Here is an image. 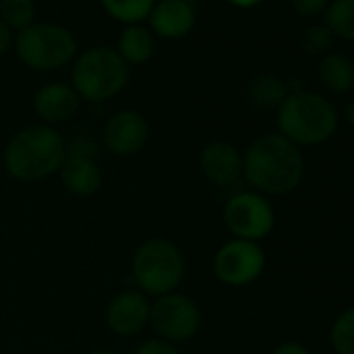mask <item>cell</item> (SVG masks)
Returning <instances> with one entry per match:
<instances>
[{"instance_id":"obj_1","label":"cell","mask_w":354,"mask_h":354,"mask_svg":"<svg viewBox=\"0 0 354 354\" xmlns=\"http://www.w3.org/2000/svg\"><path fill=\"white\" fill-rule=\"evenodd\" d=\"M244 177L263 196L290 194L304 177V154L279 131L259 136L244 152Z\"/></svg>"},{"instance_id":"obj_2","label":"cell","mask_w":354,"mask_h":354,"mask_svg":"<svg viewBox=\"0 0 354 354\" xmlns=\"http://www.w3.org/2000/svg\"><path fill=\"white\" fill-rule=\"evenodd\" d=\"M67 158V142L48 125H32L17 131L5 150V167L19 182H38L61 171Z\"/></svg>"},{"instance_id":"obj_3","label":"cell","mask_w":354,"mask_h":354,"mask_svg":"<svg viewBox=\"0 0 354 354\" xmlns=\"http://www.w3.org/2000/svg\"><path fill=\"white\" fill-rule=\"evenodd\" d=\"M339 125L335 106L321 94L300 90L290 92L277 109V127L298 148L327 142Z\"/></svg>"},{"instance_id":"obj_4","label":"cell","mask_w":354,"mask_h":354,"mask_svg":"<svg viewBox=\"0 0 354 354\" xmlns=\"http://www.w3.org/2000/svg\"><path fill=\"white\" fill-rule=\"evenodd\" d=\"M186 275L182 250L165 238L146 240L131 259V277L142 294L162 296L175 292Z\"/></svg>"},{"instance_id":"obj_5","label":"cell","mask_w":354,"mask_h":354,"mask_svg":"<svg viewBox=\"0 0 354 354\" xmlns=\"http://www.w3.org/2000/svg\"><path fill=\"white\" fill-rule=\"evenodd\" d=\"M73 90L80 98L100 102L117 96L129 80V65L113 48H92L73 65Z\"/></svg>"},{"instance_id":"obj_6","label":"cell","mask_w":354,"mask_h":354,"mask_svg":"<svg viewBox=\"0 0 354 354\" xmlns=\"http://www.w3.org/2000/svg\"><path fill=\"white\" fill-rule=\"evenodd\" d=\"M19 61L36 71H55L73 61L77 42L73 34L55 24H34L15 38Z\"/></svg>"},{"instance_id":"obj_7","label":"cell","mask_w":354,"mask_h":354,"mask_svg":"<svg viewBox=\"0 0 354 354\" xmlns=\"http://www.w3.org/2000/svg\"><path fill=\"white\" fill-rule=\"evenodd\" d=\"M148 323L152 325L156 335L169 344L186 342L198 333L203 325V313L190 296L169 292L156 296V300L150 304Z\"/></svg>"},{"instance_id":"obj_8","label":"cell","mask_w":354,"mask_h":354,"mask_svg":"<svg viewBox=\"0 0 354 354\" xmlns=\"http://www.w3.org/2000/svg\"><path fill=\"white\" fill-rule=\"evenodd\" d=\"M223 221L238 240L259 242L275 227L273 205L259 192H240L223 209Z\"/></svg>"},{"instance_id":"obj_9","label":"cell","mask_w":354,"mask_h":354,"mask_svg":"<svg viewBox=\"0 0 354 354\" xmlns=\"http://www.w3.org/2000/svg\"><path fill=\"white\" fill-rule=\"evenodd\" d=\"M265 263V252L259 242L234 238L217 250L213 259V271L221 283L242 288L263 275Z\"/></svg>"},{"instance_id":"obj_10","label":"cell","mask_w":354,"mask_h":354,"mask_svg":"<svg viewBox=\"0 0 354 354\" xmlns=\"http://www.w3.org/2000/svg\"><path fill=\"white\" fill-rule=\"evenodd\" d=\"M148 140V123L138 111H119L106 119L102 142L115 156H131L144 148Z\"/></svg>"},{"instance_id":"obj_11","label":"cell","mask_w":354,"mask_h":354,"mask_svg":"<svg viewBox=\"0 0 354 354\" xmlns=\"http://www.w3.org/2000/svg\"><path fill=\"white\" fill-rule=\"evenodd\" d=\"M150 319V302L146 294L136 290H125L106 306V325L113 333L129 337L140 333Z\"/></svg>"},{"instance_id":"obj_12","label":"cell","mask_w":354,"mask_h":354,"mask_svg":"<svg viewBox=\"0 0 354 354\" xmlns=\"http://www.w3.org/2000/svg\"><path fill=\"white\" fill-rule=\"evenodd\" d=\"M201 169L215 186H234L244 177V154L230 142L217 140L203 148Z\"/></svg>"},{"instance_id":"obj_13","label":"cell","mask_w":354,"mask_h":354,"mask_svg":"<svg viewBox=\"0 0 354 354\" xmlns=\"http://www.w3.org/2000/svg\"><path fill=\"white\" fill-rule=\"evenodd\" d=\"M148 19L154 34L175 40L192 32L196 13L188 0H160V3H154Z\"/></svg>"},{"instance_id":"obj_14","label":"cell","mask_w":354,"mask_h":354,"mask_svg":"<svg viewBox=\"0 0 354 354\" xmlns=\"http://www.w3.org/2000/svg\"><path fill=\"white\" fill-rule=\"evenodd\" d=\"M80 109L77 92L67 84H46L34 96V111L44 123H65Z\"/></svg>"},{"instance_id":"obj_15","label":"cell","mask_w":354,"mask_h":354,"mask_svg":"<svg viewBox=\"0 0 354 354\" xmlns=\"http://www.w3.org/2000/svg\"><path fill=\"white\" fill-rule=\"evenodd\" d=\"M63 186L75 196H92L102 186V171L96 158L67 156L61 167Z\"/></svg>"},{"instance_id":"obj_16","label":"cell","mask_w":354,"mask_h":354,"mask_svg":"<svg viewBox=\"0 0 354 354\" xmlns=\"http://www.w3.org/2000/svg\"><path fill=\"white\" fill-rule=\"evenodd\" d=\"M319 82L331 94L354 90V63L344 53H327L319 61Z\"/></svg>"},{"instance_id":"obj_17","label":"cell","mask_w":354,"mask_h":354,"mask_svg":"<svg viewBox=\"0 0 354 354\" xmlns=\"http://www.w3.org/2000/svg\"><path fill=\"white\" fill-rule=\"evenodd\" d=\"M288 94H290L288 84L275 73L257 75L250 82V88H248V98H250L252 106L259 109V111H265V113L277 111Z\"/></svg>"},{"instance_id":"obj_18","label":"cell","mask_w":354,"mask_h":354,"mask_svg":"<svg viewBox=\"0 0 354 354\" xmlns=\"http://www.w3.org/2000/svg\"><path fill=\"white\" fill-rule=\"evenodd\" d=\"M117 53L127 65H144L154 55L152 34L142 26H127L119 36Z\"/></svg>"},{"instance_id":"obj_19","label":"cell","mask_w":354,"mask_h":354,"mask_svg":"<svg viewBox=\"0 0 354 354\" xmlns=\"http://www.w3.org/2000/svg\"><path fill=\"white\" fill-rule=\"evenodd\" d=\"M323 15L333 38L354 42V0H329Z\"/></svg>"},{"instance_id":"obj_20","label":"cell","mask_w":354,"mask_h":354,"mask_svg":"<svg viewBox=\"0 0 354 354\" xmlns=\"http://www.w3.org/2000/svg\"><path fill=\"white\" fill-rule=\"evenodd\" d=\"M100 3L113 19L127 26L146 19L154 7V0H100Z\"/></svg>"},{"instance_id":"obj_21","label":"cell","mask_w":354,"mask_h":354,"mask_svg":"<svg viewBox=\"0 0 354 354\" xmlns=\"http://www.w3.org/2000/svg\"><path fill=\"white\" fill-rule=\"evenodd\" d=\"M36 5L34 0H0V21L9 30H26L34 26Z\"/></svg>"},{"instance_id":"obj_22","label":"cell","mask_w":354,"mask_h":354,"mask_svg":"<svg viewBox=\"0 0 354 354\" xmlns=\"http://www.w3.org/2000/svg\"><path fill=\"white\" fill-rule=\"evenodd\" d=\"M329 339L335 354H354V306L335 317L329 329Z\"/></svg>"},{"instance_id":"obj_23","label":"cell","mask_w":354,"mask_h":354,"mask_svg":"<svg viewBox=\"0 0 354 354\" xmlns=\"http://www.w3.org/2000/svg\"><path fill=\"white\" fill-rule=\"evenodd\" d=\"M333 34L325 28V24H317L304 30L300 38V48L308 57H325L333 48Z\"/></svg>"},{"instance_id":"obj_24","label":"cell","mask_w":354,"mask_h":354,"mask_svg":"<svg viewBox=\"0 0 354 354\" xmlns=\"http://www.w3.org/2000/svg\"><path fill=\"white\" fill-rule=\"evenodd\" d=\"M96 142L86 136V133H80L75 136L69 144H67V156H88V158H96Z\"/></svg>"},{"instance_id":"obj_25","label":"cell","mask_w":354,"mask_h":354,"mask_svg":"<svg viewBox=\"0 0 354 354\" xmlns=\"http://www.w3.org/2000/svg\"><path fill=\"white\" fill-rule=\"evenodd\" d=\"M290 5L302 17H317L325 13L329 0H290Z\"/></svg>"},{"instance_id":"obj_26","label":"cell","mask_w":354,"mask_h":354,"mask_svg":"<svg viewBox=\"0 0 354 354\" xmlns=\"http://www.w3.org/2000/svg\"><path fill=\"white\" fill-rule=\"evenodd\" d=\"M133 354H180V352H177L173 344L156 337V339H146L144 344H140Z\"/></svg>"},{"instance_id":"obj_27","label":"cell","mask_w":354,"mask_h":354,"mask_svg":"<svg viewBox=\"0 0 354 354\" xmlns=\"http://www.w3.org/2000/svg\"><path fill=\"white\" fill-rule=\"evenodd\" d=\"M273 354H313V352L300 342H286V344L277 346L273 350Z\"/></svg>"},{"instance_id":"obj_28","label":"cell","mask_w":354,"mask_h":354,"mask_svg":"<svg viewBox=\"0 0 354 354\" xmlns=\"http://www.w3.org/2000/svg\"><path fill=\"white\" fill-rule=\"evenodd\" d=\"M13 44V36H11V30L0 21V55H5Z\"/></svg>"},{"instance_id":"obj_29","label":"cell","mask_w":354,"mask_h":354,"mask_svg":"<svg viewBox=\"0 0 354 354\" xmlns=\"http://www.w3.org/2000/svg\"><path fill=\"white\" fill-rule=\"evenodd\" d=\"M344 119H346V123L354 125V100H350V102L346 104V109H344Z\"/></svg>"},{"instance_id":"obj_30","label":"cell","mask_w":354,"mask_h":354,"mask_svg":"<svg viewBox=\"0 0 354 354\" xmlns=\"http://www.w3.org/2000/svg\"><path fill=\"white\" fill-rule=\"evenodd\" d=\"M232 5H236V7H254V5H259V3H263V0H230Z\"/></svg>"},{"instance_id":"obj_31","label":"cell","mask_w":354,"mask_h":354,"mask_svg":"<svg viewBox=\"0 0 354 354\" xmlns=\"http://www.w3.org/2000/svg\"><path fill=\"white\" fill-rule=\"evenodd\" d=\"M90 354H117V352H113V350H94Z\"/></svg>"}]
</instances>
